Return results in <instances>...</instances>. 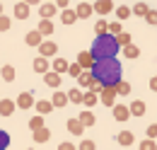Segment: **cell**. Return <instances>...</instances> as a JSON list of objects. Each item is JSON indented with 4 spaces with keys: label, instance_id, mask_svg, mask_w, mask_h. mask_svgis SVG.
<instances>
[{
    "label": "cell",
    "instance_id": "6da1fadb",
    "mask_svg": "<svg viewBox=\"0 0 157 150\" xmlns=\"http://www.w3.org/2000/svg\"><path fill=\"white\" fill-rule=\"evenodd\" d=\"M92 77L101 82L104 87H114L116 82H121V73H123V68H121V61L116 58H109V61H94V65H92Z\"/></svg>",
    "mask_w": 157,
    "mask_h": 150
},
{
    "label": "cell",
    "instance_id": "7a4b0ae2",
    "mask_svg": "<svg viewBox=\"0 0 157 150\" xmlns=\"http://www.w3.org/2000/svg\"><path fill=\"white\" fill-rule=\"evenodd\" d=\"M118 49H121V46L116 44V37H111V34H101V37L94 39L90 53H92L94 61H109V58H116Z\"/></svg>",
    "mask_w": 157,
    "mask_h": 150
},
{
    "label": "cell",
    "instance_id": "3957f363",
    "mask_svg": "<svg viewBox=\"0 0 157 150\" xmlns=\"http://www.w3.org/2000/svg\"><path fill=\"white\" fill-rule=\"evenodd\" d=\"M116 87H104V90H101V94H99V104H104V107H111V109H114V107H116L118 102H116Z\"/></svg>",
    "mask_w": 157,
    "mask_h": 150
},
{
    "label": "cell",
    "instance_id": "277c9868",
    "mask_svg": "<svg viewBox=\"0 0 157 150\" xmlns=\"http://www.w3.org/2000/svg\"><path fill=\"white\" fill-rule=\"evenodd\" d=\"M92 7H94V12H97V15H101V17H104V15H109V12H114V10H116V7H114V2H111V0H97V2H94V5H92Z\"/></svg>",
    "mask_w": 157,
    "mask_h": 150
},
{
    "label": "cell",
    "instance_id": "5b68a950",
    "mask_svg": "<svg viewBox=\"0 0 157 150\" xmlns=\"http://www.w3.org/2000/svg\"><path fill=\"white\" fill-rule=\"evenodd\" d=\"M58 53V44H53V41H44L39 46V56H44V58H53Z\"/></svg>",
    "mask_w": 157,
    "mask_h": 150
},
{
    "label": "cell",
    "instance_id": "8992f818",
    "mask_svg": "<svg viewBox=\"0 0 157 150\" xmlns=\"http://www.w3.org/2000/svg\"><path fill=\"white\" fill-rule=\"evenodd\" d=\"M75 82H78L80 90H85V92H87V90H92V85H94V77H92V73H90V70H82V75H80Z\"/></svg>",
    "mask_w": 157,
    "mask_h": 150
},
{
    "label": "cell",
    "instance_id": "52a82bcc",
    "mask_svg": "<svg viewBox=\"0 0 157 150\" xmlns=\"http://www.w3.org/2000/svg\"><path fill=\"white\" fill-rule=\"evenodd\" d=\"M78 65L82 68V70H92V65H94L92 53H90V51H80L78 53Z\"/></svg>",
    "mask_w": 157,
    "mask_h": 150
},
{
    "label": "cell",
    "instance_id": "ba28073f",
    "mask_svg": "<svg viewBox=\"0 0 157 150\" xmlns=\"http://www.w3.org/2000/svg\"><path fill=\"white\" fill-rule=\"evenodd\" d=\"M34 70H36V73H51V61H48V58H44V56H36L34 58Z\"/></svg>",
    "mask_w": 157,
    "mask_h": 150
},
{
    "label": "cell",
    "instance_id": "9c48e42d",
    "mask_svg": "<svg viewBox=\"0 0 157 150\" xmlns=\"http://www.w3.org/2000/svg\"><path fill=\"white\" fill-rule=\"evenodd\" d=\"M111 112H114V119H116V121H128V119H131V109H128L126 104H116Z\"/></svg>",
    "mask_w": 157,
    "mask_h": 150
},
{
    "label": "cell",
    "instance_id": "30bf717a",
    "mask_svg": "<svg viewBox=\"0 0 157 150\" xmlns=\"http://www.w3.org/2000/svg\"><path fill=\"white\" fill-rule=\"evenodd\" d=\"M17 109V102L12 99H0V116H12Z\"/></svg>",
    "mask_w": 157,
    "mask_h": 150
},
{
    "label": "cell",
    "instance_id": "8fae6325",
    "mask_svg": "<svg viewBox=\"0 0 157 150\" xmlns=\"http://www.w3.org/2000/svg\"><path fill=\"white\" fill-rule=\"evenodd\" d=\"M56 12H58V7H56L53 2H44V5H39V15H41V19H51Z\"/></svg>",
    "mask_w": 157,
    "mask_h": 150
},
{
    "label": "cell",
    "instance_id": "7c38bea8",
    "mask_svg": "<svg viewBox=\"0 0 157 150\" xmlns=\"http://www.w3.org/2000/svg\"><path fill=\"white\" fill-rule=\"evenodd\" d=\"M68 68H70V63L65 61V58H53V63H51V70L53 73H58V75H63V73H68Z\"/></svg>",
    "mask_w": 157,
    "mask_h": 150
},
{
    "label": "cell",
    "instance_id": "4fadbf2b",
    "mask_svg": "<svg viewBox=\"0 0 157 150\" xmlns=\"http://www.w3.org/2000/svg\"><path fill=\"white\" fill-rule=\"evenodd\" d=\"M51 104H53V109H56V107H65V104H70L68 92H60V90H56V92H53V97H51Z\"/></svg>",
    "mask_w": 157,
    "mask_h": 150
},
{
    "label": "cell",
    "instance_id": "5bb4252c",
    "mask_svg": "<svg viewBox=\"0 0 157 150\" xmlns=\"http://www.w3.org/2000/svg\"><path fill=\"white\" fill-rule=\"evenodd\" d=\"M36 102H34V97H32V92H22L20 97H17V107L20 109H29V107H34Z\"/></svg>",
    "mask_w": 157,
    "mask_h": 150
},
{
    "label": "cell",
    "instance_id": "9a60e30c",
    "mask_svg": "<svg viewBox=\"0 0 157 150\" xmlns=\"http://www.w3.org/2000/svg\"><path fill=\"white\" fill-rule=\"evenodd\" d=\"M92 12H94V7H92V5H87V2H78V7H75V15H78L80 19H87Z\"/></svg>",
    "mask_w": 157,
    "mask_h": 150
},
{
    "label": "cell",
    "instance_id": "2e32d148",
    "mask_svg": "<svg viewBox=\"0 0 157 150\" xmlns=\"http://www.w3.org/2000/svg\"><path fill=\"white\" fill-rule=\"evenodd\" d=\"M82 131H85V126H82L80 119H70L68 121V133L70 136H82Z\"/></svg>",
    "mask_w": 157,
    "mask_h": 150
},
{
    "label": "cell",
    "instance_id": "e0dca14e",
    "mask_svg": "<svg viewBox=\"0 0 157 150\" xmlns=\"http://www.w3.org/2000/svg\"><path fill=\"white\" fill-rule=\"evenodd\" d=\"M34 107H36L39 116H46V114L53 112V104H51V99H41V102H36V104H34Z\"/></svg>",
    "mask_w": 157,
    "mask_h": 150
},
{
    "label": "cell",
    "instance_id": "ac0fdd59",
    "mask_svg": "<svg viewBox=\"0 0 157 150\" xmlns=\"http://www.w3.org/2000/svg\"><path fill=\"white\" fill-rule=\"evenodd\" d=\"M128 109H131V116H143L147 107H145V102H143V99H136V102H131V107H128Z\"/></svg>",
    "mask_w": 157,
    "mask_h": 150
},
{
    "label": "cell",
    "instance_id": "d6986e66",
    "mask_svg": "<svg viewBox=\"0 0 157 150\" xmlns=\"http://www.w3.org/2000/svg\"><path fill=\"white\" fill-rule=\"evenodd\" d=\"M44 82H46L48 87H53V90H58V85H60V75L51 70V73H46V75H44Z\"/></svg>",
    "mask_w": 157,
    "mask_h": 150
},
{
    "label": "cell",
    "instance_id": "ffe728a7",
    "mask_svg": "<svg viewBox=\"0 0 157 150\" xmlns=\"http://www.w3.org/2000/svg\"><path fill=\"white\" fill-rule=\"evenodd\" d=\"M116 140L121 143V145H126V148H128V145H133V140H136V136H133L131 131H121V133L116 136Z\"/></svg>",
    "mask_w": 157,
    "mask_h": 150
},
{
    "label": "cell",
    "instance_id": "44dd1931",
    "mask_svg": "<svg viewBox=\"0 0 157 150\" xmlns=\"http://www.w3.org/2000/svg\"><path fill=\"white\" fill-rule=\"evenodd\" d=\"M82 104H85L87 109H90V107H94V104H99V94H94V92H90V90H87V92L82 94Z\"/></svg>",
    "mask_w": 157,
    "mask_h": 150
},
{
    "label": "cell",
    "instance_id": "7402d4cb",
    "mask_svg": "<svg viewBox=\"0 0 157 150\" xmlns=\"http://www.w3.org/2000/svg\"><path fill=\"white\" fill-rule=\"evenodd\" d=\"M15 17L17 19H27L29 17V5H27V2H17V5H15Z\"/></svg>",
    "mask_w": 157,
    "mask_h": 150
},
{
    "label": "cell",
    "instance_id": "603a6c76",
    "mask_svg": "<svg viewBox=\"0 0 157 150\" xmlns=\"http://www.w3.org/2000/svg\"><path fill=\"white\" fill-rule=\"evenodd\" d=\"M27 44H29V46H36V49H39L41 44H44V37H41L36 29H34V32H29V34H27Z\"/></svg>",
    "mask_w": 157,
    "mask_h": 150
},
{
    "label": "cell",
    "instance_id": "cb8c5ba5",
    "mask_svg": "<svg viewBox=\"0 0 157 150\" xmlns=\"http://www.w3.org/2000/svg\"><path fill=\"white\" fill-rule=\"evenodd\" d=\"M36 32H39L41 37H48V34H53V24H51V19H41V22H39V29H36Z\"/></svg>",
    "mask_w": 157,
    "mask_h": 150
},
{
    "label": "cell",
    "instance_id": "d4e9b609",
    "mask_svg": "<svg viewBox=\"0 0 157 150\" xmlns=\"http://www.w3.org/2000/svg\"><path fill=\"white\" fill-rule=\"evenodd\" d=\"M80 121H82V126H85V128H87V126H94V124H97V119H94V114L90 112V109H87V112H82L78 116Z\"/></svg>",
    "mask_w": 157,
    "mask_h": 150
},
{
    "label": "cell",
    "instance_id": "484cf974",
    "mask_svg": "<svg viewBox=\"0 0 157 150\" xmlns=\"http://www.w3.org/2000/svg\"><path fill=\"white\" fill-rule=\"evenodd\" d=\"M131 12H133V15H138V17H147V12H150V7H147L145 2H136V5L131 7Z\"/></svg>",
    "mask_w": 157,
    "mask_h": 150
},
{
    "label": "cell",
    "instance_id": "4316f807",
    "mask_svg": "<svg viewBox=\"0 0 157 150\" xmlns=\"http://www.w3.org/2000/svg\"><path fill=\"white\" fill-rule=\"evenodd\" d=\"M60 19H63V24H75L78 15H75V10H60Z\"/></svg>",
    "mask_w": 157,
    "mask_h": 150
},
{
    "label": "cell",
    "instance_id": "83f0119b",
    "mask_svg": "<svg viewBox=\"0 0 157 150\" xmlns=\"http://www.w3.org/2000/svg\"><path fill=\"white\" fill-rule=\"evenodd\" d=\"M48 138H51V131H48L46 126H44V128H39V131H34V140H36V143H46Z\"/></svg>",
    "mask_w": 157,
    "mask_h": 150
},
{
    "label": "cell",
    "instance_id": "f1b7e54d",
    "mask_svg": "<svg viewBox=\"0 0 157 150\" xmlns=\"http://www.w3.org/2000/svg\"><path fill=\"white\" fill-rule=\"evenodd\" d=\"M0 75H2V80H5V82H12V80H15V68L5 63V65H2V70H0Z\"/></svg>",
    "mask_w": 157,
    "mask_h": 150
},
{
    "label": "cell",
    "instance_id": "f546056e",
    "mask_svg": "<svg viewBox=\"0 0 157 150\" xmlns=\"http://www.w3.org/2000/svg\"><path fill=\"white\" fill-rule=\"evenodd\" d=\"M114 87H116V94H121V97H128V94H131V82H123V80H121Z\"/></svg>",
    "mask_w": 157,
    "mask_h": 150
},
{
    "label": "cell",
    "instance_id": "4dcf8cb0",
    "mask_svg": "<svg viewBox=\"0 0 157 150\" xmlns=\"http://www.w3.org/2000/svg\"><path fill=\"white\" fill-rule=\"evenodd\" d=\"M82 90H80V87H73V90H70V92H68V99H70V102H75V104H82Z\"/></svg>",
    "mask_w": 157,
    "mask_h": 150
},
{
    "label": "cell",
    "instance_id": "1f68e13d",
    "mask_svg": "<svg viewBox=\"0 0 157 150\" xmlns=\"http://www.w3.org/2000/svg\"><path fill=\"white\" fill-rule=\"evenodd\" d=\"M94 32H97V37H101V34H109V22L101 17L97 24H94Z\"/></svg>",
    "mask_w": 157,
    "mask_h": 150
},
{
    "label": "cell",
    "instance_id": "d6a6232c",
    "mask_svg": "<svg viewBox=\"0 0 157 150\" xmlns=\"http://www.w3.org/2000/svg\"><path fill=\"white\" fill-rule=\"evenodd\" d=\"M114 12H116L118 22H123V19H128V17H131V15H133V12H131V7H126V5H121V7H116Z\"/></svg>",
    "mask_w": 157,
    "mask_h": 150
},
{
    "label": "cell",
    "instance_id": "836d02e7",
    "mask_svg": "<svg viewBox=\"0 0 157 150\" xmlns=\"http://www.w3.org/2000/svg\"><path fill=\"white\" fill-rule=\"evenodd\" d=\"M123 56H126V58H138V56H140V49H138L136 44H128V46L123 49Z\"/></svg>",
    "mask_w": 157,
    "mask_h": 150
},
{
    "label": "cell",
    "instance_id": "e575fe53",
    "mask_svg": "<svg viewBox=\"0 0 157 150\" xmlns=\"http://www.w3.org/2000/svg\"><path fill=\"white\" fill-rule=\"evenodd\" d=\"M29 128H32V133L39 131V128H44V116H34V119H29Z\"/></svg>",
    "mask_w": 157,
    "mask_h": 150
},
{
    "label": "cell",
    "instance_id": "d590c367",
    "mask_svg": "<svg viewBox=\"0 0 157 150\" xmlns=\"http://www.w3.org/2000/svg\"><path fill=\"white\" fill-rule=\"evenodd\" d=\"M121 32H123V24L121 22H109V34L111 37H118Z\"/></svg>",
    "mask_w": 157,
    "mask_h": 150
},
{
    "label": "cell",
    "instance_id": "8d00e7d4",
    "mask_svg": "<svg viewBox=\"0 0 157 150\" xmlns=\"http://www.w3.org/2000/svg\"><path fill=\"white\" fill-rule=\"evenodd\" d=\"M116 44H118V46H123V49H126V46L131 44V34H128V32H121V34L116 37Z\"/></svg>",
    "mask_w": 157,
    "mask_h": 150
},
{
    "label": "cell",
    "instance_id": "74e56055",
    "mask_svg": "<svg viewBox=\"0 0 157 150\" xmlns=\"http://www.w3.org/2000/svg\"><path fill=\"white\" fill-rule=\"evenodd\" d=\"M5 148H10V133L0 128V150H5Z\"/></svg>",
    "mask_w": 157,
    "mask_h": 150
},
{
    "label": "cell",
    "instance_id": "f35d334b",
    "mask_svg": "<svg viewBox=\"0 0 157 150\" xmlns=\"http://www.w3.org/2000/svg\"><path fill=\"white\" fill-rule=\"evenodd\" d=\"M68 75H70V77H75V80H78L80 75H82V68H80L78 63H70V68H68Z\"/></svg>",
    "mask_w": 157,
    "mask_h": 150
},
{
    "label": "cell",
    "instance_id": "ab89813d",
    "mask_svg": "<svg viewBox=\"0 0 157 150\" xmlns=\"http://www.w3.org/2000/svg\"><path fill=\"white\" fill-rule=\"evenodd\" d=\"M140 150H157V140H140Z\"/></svg>",
    "mask_w": 157,
    "mask_h": 150
},
{
    "label": "cell",
    "instance_id": "60d3db41",
    "mask_svg": "<svg viewBox=\"0 0 157 150\" xmlns=\"http://www.w3.org/2000/svg\"><path fill=\"white\" fill-rule=\"evenodd\" d=\"M10 27H12V19L7 17V15H2V17H0V32H7Z\"/></svg>",
    "mask_w": 157,
    "mask_h": 150
},
{
    "label": "cell",
    "instance_id": "b9f144b4",
    "mask_svg": "<svg viewBox=\"0 0 157 150\" xmlns=\"http://www.w3.org/2000/svg\"><path fill=\"white\" fill-rule=\"evenodd\" d=\"M94 148H97L94 140H82V143L78 145V150H94Z\"/></svg>",
    "mask_w": 157,
    "mask_h": 150
},
{
    "label": "cell",
    "instance_id": "7bdbcfd3",
    "mask_svg": "<svg viewBox=\"0 0 157 150\" xmlns=\"http://www.w3.org/2000/svg\"><path fill=\"white\" fill-rule=\"evenodd\" d=\"M147 138H150V140L157 138V124H150V126H147Z\"/></svg>",
    "mask_w": 157,
    "mask_h": 150
},
{
    "label": "cell",
    "instance_id": "ee69618b",
    "mask_svg": "<svg viewBox=\"0 0 157 150\" xmlns=\"http://www.w3.org/2000/svg\"><path fill=\"white\" fill-rule=\"evenodd\" d=\"M145 19H147V24H155V27H157V10H150Z\"/></svg>",
    "mask_w": 157,
    "mask_h": 150
},
{
    "label": "cell",
    "instance_id": "f6af8a7d",
    "mask_svg": "<svg viewBox=\"0 0 157 150\" xmlns=\"http://www.w3.org/2000/svg\"><path fill=\"white\" fill-rule=\"evenodd\" d=\"M58 150H78V148H75V145H73L70 140H63V143L58 145Z\"/></svg>",
    "mask_w": 157,
    "mask_h": 150
},
{
    "label": "cell",
    "instance_id": "bcb514c9",
    "mask_svg": "<svg viewBox=\"0 0 157 150\" xmlns=\"http://www.w3.org/2000/svg\"><path fill=\"white\" fill-rule=\"evenodd\" d=\"M68 2H70V0H56L53 5H56V7H60V10H68Z\"/></svg>",
    "mask_w": 157,
    "mask_h": 150
},
{
    "label": "cell",
    "instance_id": "7dc6e473",
    "mask_svg": "<svg viewBox=\"0 0 157 150\" xmlns=\"http://www.w3.org/2000/svg\"><path fill=\"white\" fill-rule=\"evenodd\" d=\"M150 90H152V92H157V75L150 80Z\"/></svg>",
    "mask_w": 157,
    "mask_h": 150
},
{
    "label": "cell",
    "instance_id": "c3c4849f",
    "mask_svg": "<svg viewBox=\"0 0 157 150\" xmlns=\"http://www.w3.org/2000/svg\"><path fill=\"white\" fill-rule=\"evenodd\" d=\"M22 2H27V5H36V2H41V0H22Z\"/></svg>",
    "mask_w": 157,
    "mask_h": 150
},
{
    "label": "cell",
    "instance_id": "681fc988",
    "mask_svg": "<svg viewBox=\"0 0 157 150\" xmlns=\"http://www.w3.org/2000/svg\"><path fill=\"white\" fill-rule=\"evenodd\" d=\"M2 15H5V12H2V2H0V17H2Z\"/></svg>",
    "mask_w": 157,
    "mask_h": 150
},
{
    "label": "cell",
    "instance_id": "f907efd6",
    "mask_svg": "<svg viewBox=\"0 0 157 150\" xmlns=\"http://www.w3.org/2000/svg\"><path fill=\"white\" fill-rule=\"evenodd\" d=\"M46 2H56V0H46Z\"/></svg>",
    "mask_w": 157,
    "mask_h": 150
},
{
    "label": "cell",
    "instance_id": "816d5d0a",
    "mask_svg": "<svg viewBox=\"0 0 157 150\" xmlns=\"http://www.w3.org/2000/svg\"><path fill=\"white\" fill-rule=\"evenodd\" d=\"M27 150H34V148H27Z\"/></svg>",
    "mask_w": 157,
    "mask_h": 150
}]
</instances>
